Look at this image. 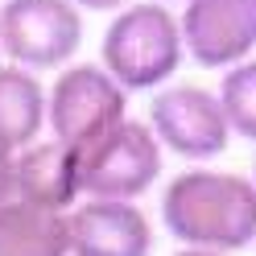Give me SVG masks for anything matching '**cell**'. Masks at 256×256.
Here are the masks:
<instances>
[{
  "instance_id": "cell-8",
  "label": "cell",
  "mask_w": 256,
  "mask_h": 256,
  "mask_svg": "<svg viewBox=\"0 0 256 256\" xmlns=\"http://www.w3.org/2000/svg\"><path fill=\"white\" fill-rule=\"evenodd\" d=\"M70 256H149L153 223L136 198H78L70 211Z\"/></svg>"
},
{
  "instance_id": "cell-13",
  "label": "cell",
  "mask_w": 256,
  "mask_h": 256,
  "mask_svg": "<svg viewBox=\"0 0 256 256\" xmlns=\"http://www.w3.org/2000/svg\"><path fill=\"white\" fill-rule=\"evenodd\" d=\"M12 162H17V153L0 145V202H8L12 194H17V166Z\"/></svg>"
},
{
  "instance_id": "cell-12",
  "label": "cell",
  "mask_w": 256,
  "mask_h": 256,
  "mask_svg": "<svg viewBox=\"0 0 256 256\" xmlns=\"http://www.w3.org/2000/svg\"><path fill=\"white\" fill-rule=\"evenodd\" d=\"M219 100H223V112H228L232 132L240 140H252V145H256V54L223 70Z\"/></svg>"
},
{
  "instance_id": "cell-5",
  "label": "cell",
  "mask_w": 256,
  "mask_h": 256,
  "mask_svg": "<svg viewBox=\"0 0 256 256\" xmlns=\"http://www.w3.org/2000/svg\"><path fill=\"white\" fill-rule=\"evenodd\" d=\"M4 58L29 70H62L83 46V8L74 0H4Z\"/></svg>"
},
{
  "instance_id": "cell-16",
  "label": "cell",
  "mask_w": 256,
  "mask_h": 256,
  "mask_svg": "<svg viewBox=\"0 0 256 256\" xmlns=\"http://www.w3.org/2000/svg\"><path fill=\"white\" fill-rule=\"evenodd\" d=\"M0 54H4V25H0Z\"/></svg>"
},
{
  "instance_id": "cell-9",
  "label": "cell",
  "mask_w": 256,
  "mask_h": 256,
  "mask_svg": "<svg viewBox=\"0 0 256 256\" xmlns=\"http://www.w3.org/2000/svg\"><path fill=\"white\" fill-rule=\"evenodd\" d=\"M17 194L25 202L50 206V211H70L83 198V174H78V149H70L58 136H38L34 145L17 149Z\"/></svg>"
},
{
  "instance_id": "cell-4",
  "label": "cell",
  "mask_w": 256,
  "mask_h": 256,
  "mask_svg": "<svg viewBox=\"0 0 256 256\" xmlns=\"http://www.w3.org/2000/svg\"><path fill=\"white\" fill-rule=\"evenodd\" d=\"M166 145L149 120H120L108 136L78 153L83 198H140L162 178Z\"/></svg>"
},
{
  "instance_id": "cell-1",
  "label": "cell",
  "mask_w": 256,
  "mask_h": 256,
  "mask_svg": "<svg viewBox=\"0 0 256 256\" xmlns=\"http://www.w3.org/2000/svg\"><path fill=\"white\" fill-rule=\"evenodd\" d=\"M162 228L178 244L240 252L256 244V182L236 170H194L174 174L162 190Z\"/></svg>"
},
{
  "instance_id": "cell-7",
  "label": "cell",
  "mask_w": 256,
  "mask_h": 256,
  "mask_svg": "<svg viewBox=\"0 0 256 256\" xmlns=\"http://www.w3.org/2000/svg\"><path fill=\"white\" fill-rule=\"evenodd\" d=\"M186 58L206 70H228L256 54V0H186Z\"/></svg>"
},
{
  "instance_id": "cell-11",
  "label": "cell",
  "mask_w": 256,
  "mask_h": 256,
  "mask_svg": "<svg viewBox=\"0 0 256 256\" xmlns=\"http://www.w3.org/2000/svg\"><path fill=\"white\" fill-rule=\"evenodd\" d=\"M0 256H70L66 211L8 198L0 202Z\"/></svg>"
},
{
  "instance_id": "cell-3",
  "label": "cell",
  "mask_w": 256,
  "mask_h": 256,
  "mask_svg": "<svg viewBox=\"0 0 256 256\" xmlns=\"http://www.w3.org/2000/svg\"><path fill=\"white\" fill-rule=\"evenodd\" d=\"M128 91L104 62H70L50 83V136L70 149H91L120 120H128Z\"/></svg>"
},
{
  "instance_id": "cell-6",
  "label": "cell",
  "mask_w": 256,
  "mask_h": 256,
  "mask_svg": "<svg viewBox=\"0 0 256 256\" xmlns=\"http://www.w3.org/2000/svg\"><path fill=\"white\" fill-rule=\"evenodd\" d=\"M149 124L166 153L182 162H211L232 145V124L223 112L219 91H206L198 83H166L153 91L149 104Z\"/></svg>"
},
{
  "instance_id": "cell-15",
  "label": "cell",
  "mask_w": 256,
  "mask_h": 256,
  "mask_svg": "<svg viewBox=\"0 0 256 256\" xmlns=\"http://www.w3.org/2000/svg\"><path fill=\"white\" fill-rule=\"evenodd\" d=\"M174 256H232V252H219V248H194V244H182Z\"/></svg>"
},
{
  "instance_id": "cell-17",
  "label": "cell",
  "mask_w": 256,
  "mask_h": 256,
  "mask_svg": "<svg viewBox=\"0 0 256 256\" xmlns=\"http://www.w3.org/2000/svg\"><path fill=\"white\" fill-rule=\"evenodd\" d=\"M166 4H186V0H166Z\"/></svg>"
},
{
  "instance_id": "cell-18",
  "label": "cell",
  "mask_w": 256,
  "mask_h": 256,
  "mask_svg": "<svg viewBox=\"0 0 256 256\" xmlns=\"http://www.w3.org/2000/svg\"><path fill=\"white\" fill-rule=\"evenodd\" d=\"M252 182H256V162H252Z\"/></svg>"
},
{
  "instance_id": "cell-14",
  "label": "cell",
  "mask_w": 256,
  "mask_h": 256,
  "mask_svg": "<svg viewBox=\"0 0 256 256\" xmlns=\"http://www.w3.org/2000/svg\"><path fill=\"white\" fill-rule=\"evenodd\" d=\"M83 12H120L124 4H132V0H74Z\"/></svg>"
},
{
  "instance_id": "cell-2",
  "label": "cell",
  "mask_w": 256,
  "mask_h": 256,
  "mask_svg": "<svg viewBox=\"0 0 256 256\" xmlns=\"http://www.w3.org/2000/svg\"><path fill=\"white\" fill-rule=\"evenodd\" d=\"M186 58L182 17L166 0L124 4L112 12L100 42V62L120 78L128 91H157L174 83Z\"/></svg>"
},
{
  "instance_id": "cell-10",
  "label": "cell",
  "mask_w": 256,
  "mask_h": 256,
  "mask_svg": "<svg viewBox=\"0 0 256 256\" xmlns=\"http://www.w3.org/2000/svg\"><path fill=\"white\" fill-rule=\"evenodd\" d=\"M46 132H50V87L38 78V70L4 62L0 66V145L17 153Z\"/></svg>"
}]
</instances>
